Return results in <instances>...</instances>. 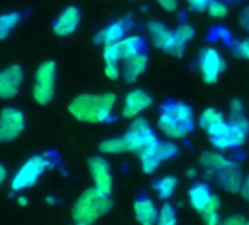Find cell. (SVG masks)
Returning a JSON list of instances; mask_svg holds the SVG:
<instances>
[{"mask_svg": "<svg viewBox=\"0 0 249 225\" xmlns=\"http://www.w3.org/2000/svg\"><path fill=\"white\" fill-rule=\"evenodd\" d=\"M212 196H213V193L210 192V187L206 183H196L188 192L190 204L198 214H201L206 209Z\"/></svg>", "mask_w": 249, "mask_h": 225, "instance_id": "44dd1931", "label": "cell"}, {"mask_svg": "<svg viewBox=\"0 0 249 225\" xmlns=\"http://www.w3.org/2000/svg\"><path fill=\"white\" fill-rule=\"evenodd\" d=\"M117 104V95L112 92L104 94H82L74 97L69 104V113L82 123H105L112 119Z\"/></svg>", "mask_w": 249, "mask_h": 225, "instance_id": "6da1fadb", "label": "cell"}, {"mask_svg": "<svg viewBox=\"0 0 249 225\" xmlns=\"http://www.w3.org/2000/svg\"><path fill=\"white\" fill-rule=\"evenodd\" d=\"M158 127L160 130V133L169 139H184L187 138L194 129L190 127L188 124L182 123L181 120H178L175 116H172L169 111L160 108V114L158 119Z\"/></svg>", "mask_w": 249, "mask_h": 225, "instance_id": "8fae6325", "label": "cell"}, {"mask_svg": "<svg viewBox=\"0 0 249 225\" xmlns=\"http://www.w3.org/2000/svg\"><path fill=\"white\" fill-rule=\"evenodd\" d=\"M80 23V10L76 6L66 7L53 25V31L58 37H69L71 35Z\"/></svg>", "mask_w": 249, "mask_h": 225, "instance_id": "9a60e30c", "label": "cell"}, {"mask_svg": "<svg viewBox=\"0 0 249 225\" xmlns=\"http://www.w3.org/2000/svg\"><path fill=\"white\" fill-rule=\"evenodd\" d=\"M147 63L149 59L147 56L142 51L127 60H124V66H123V78L125 82L128 83H134L139 81V78L146 72L147 69Z\"/></svg>", "mask_w": 249, "mask_h": 225, "instance_id": "ac0fdd59", "label": "cell"}, {"mask_svg": "<svg viewBox=\"0 0 249 225\" xmlns=\"http://www.w3.org/2000/svg\"><path fill=\"white\" fill-rule=\"evenodd\" d=\"M239 25L244 31L249 32V6L242 9V12L239 15Z\"/></svg>", "mask_w": 249, "mask_h": 225, "instance_id": "f35d334b", "label": "cell"}, {"mask_svg": "<svg viewBox=\"0 0 249 225\" xmlns=\"http://www.w3.org/2000/svg\"><path fill=\"white\" fill-rule=\"evenodd\" d=\"M104 73H105V76H107L108 79H111V81H117V79L123 75V72L120 70L118 63H105Z\"/></svg>", "mask_w": 249, "mask_h": 225, "instance_id": "e575fe53", "label": "cell"}, {"mask_svg": "<svg viewBox=\"0 0 249 225\" xmlns=\"http://www.w3.org/2000/svg\"><path fill=\"white\" fill-rule=\"evenodd\" d=\"M150 151L153 152V155H155L160 163H165V161H169V160H172V158L177 157V154H178V146H177L174 142H171V141H165V142L159 141L158 145H156L155 148H152Z\"/></svg>", "mask_w": 249, "mask_h": 225, "instance_id": "4316f807", "label": "cell"}, {"mask_svg": "<svg viewBox=\"0 0 249 225\" xmlns=\"http://www.w3.org/2000/svg\"><path fill=\"white\" fill-rule=\"evenodd\" d=\"M156 3L165 12H175L178 9V0H156Z\"/></svg>", "mask_w": 249, "mask_h": 225, "instance_id": "74e56055", "label": "cell"}, {"mask_svg": "<svg viewBox=\"0 0 249 225\" xmlns=\"http://www.w3.org/2000/svg\"><path fill=\"white\" fill-rule=\"evenodd\" d=\"M241 195H242L247 201H249V174H248V177L245 179V182H244V186H242Z\"/></svg>", "mask_w": 249, "mask_h": 225, "instance_id": "60d3db41", "label": "cell"}, {"mask_svg": "<svg viewBox=\"0 0 249 225\" xmlns=\"http://www.w3.org/2000/svg\"><path fill=\"white\" fill-rule=\"evenodd\" d=\"M220 208H222V201L217 195H213L209 205L206 206V209L200 214L203 223L207 225H216L219 224L220 220Z\"/></svg>", "mask_w": 249, "mask_h": 225, "instance_id": "d4e9b609", "label": "cell"}, {"mask_svg": "<svg viewBox=\"0 0 249 225\" xmlns=\"http://www.w3.org/2000/svg\"><path fill=\"white\" fill-rule=\"evenodd\" d=\"M102 47H104L102 57H104L105 63H118L121 60L118 42H108V44H105Z\"/></svg>", "mask_w": 249, "mask_h": 225, "instance_id": "d6a6232c", "label": "cell"}, {"mask_svg": "<svg viewBox=\"0 0 249 225\" xmlns=\"http://www.w3.org/2000/svg\"><path fill=\"white\" fill-rule=\"evenodd\" d=\"M178 223L177 211L171 204H165L159 209V217H158V224L159 225H174Z\"/></svg>", "mask_w": 249, "mask_h": 225, "instance_id": "4dcf8cb0", "label": "cell"}, {"mask_svg": "<svg viewBox=\"0 0 249 225\" xmlns=\"http://www.w3.org/2000/svg\"><path fill=\"white\" fill-rule=\"evenodd\" d=\"M125 141L128 145V151L140 155L142 152L150 151L159 142L149 122L143 117H136L130 123L125 132Z\"/></svg>", "mask_w": 249, "mask_h": 225, "instance_id": "5b68a950", "label": "cell"}, {"mask_svg": "<svg viewBox=\"0 0 249 225\" xmlns=\"http://www.w3.org/2000/svg\"><path fill=\"white\" fill-rule=\"evenodd\" d=\"M229 122L239 126V127H242L245 132L249 133V120L244 111H241V113H229Z\"/></svg>", "mask_w": 249, "mask_h": 225, "instance_id": "836d02e7", "label": "cell"}, {"mask_svg": "<svg viewBox=\"0 0 249 225\" xmlns=\"http://www.w3.org/2000/svg\"><path fill=\"white\" fill-rule=\"evenodd\" d=\"M23 82V70L19 64H10L0 73V97L1 100H12L18 95Z\"/></svg>", "mask_w": 249, "mask_h": 225, "instance_id": "30bf717a", "label": "cell"}, {"mask_svg": "<svg viewBox=\"0 0 249 225\" xmlns=\"http://www.w3.org/2000/svg\"><path fill=\"white\" fill-rule=\"evenodd\" d=\"M235 53H236L238 57L249 60V38L238 42V45L235 47Z\"/></svg>", "mask_w": 249, "mask_h": 225, "instance_id": "d590c367", "label": "cell"}, {"mask_svg": "<svg viewBox=\"0 0 249 225\" xmlns=\"http://www.w3.org/2000/svg\"><path fill=\"white\" fill-rule=\"evenodd\" d=\"M51 167L50 160L45 155H34L26 163L20 165V168L15 173L10 180L12 192H22L26 190L39 180V177Z\"/></svg>", "mask_w": 249, "mask_h": 225, "instance_id": "277c9868", "label": "cell"}, {"mask_svg": "<svg viewBox=\"0 0 249 225\" xmlns=\"http://www.w3.org/2000/svg\"><path fill=\"white\" fill-rule=\"evenodd\" d=\"M163 110L169 111L172 116H175L178 120H181L182 123L188 124L190 127L194 129L196 126V119H194V111L190 105L184 104V102H168L162 107Z\"/></svg>", "mask_w": 249, "mask_h": 225, "instance_id": "7402d4cb", "label": "cell"}, {"mask_svg": "<svg viewBox=\"0 0 249 225\" xmlns=\"http://www.w3.org/2000/svg\"><path fill=\"white\" fill-rule=\"evenodd\" d=\"M45 202H48V204H50V205H54V204H55V202H54V199H53V198H47V199H45Z\"/></svg>", "mask_w": 249, "mask_h": 225, "instance_id": "ee69618b", "label": "cell"}, {"mask_svg": "<svg viewBox=\"0 0 249 225\" xmlns=\"http://www.w3.org/2000/svg\"><path fill=\"white\" fill-rule=\"evenodd\" d=\"M112 208L109 196L99 193L95 187L85 190L71 208V220L77 225H90L107 215Z\"/></svg>", "mask_w": 249, "mask_h": 225, "instance_id": "7a4b0ae2", "label": "cell"}, {"mask_svg": "<svg viewBox=\"0 0 249 225\" xmlns=\"http://www.w3.org/2000/svg\"><path fill=\"white\" fill-rule=\"evenodd\" d=\"M118 47H120L121 60H127V59L142 53L143 40L139 35H125L123 40L118 41Z\"/></svg>", "mask_w": 249, "mask_h": 225, "instance_id": "603a6c76", "label": "cell"}, {"mask_svg": "<svg viewBox=\"0 0 249 225\" xmlns=\"http://www.w3.org/2000/svg\"><path fill=\"white\" fill-rule=\"evenodd\" d=\"M153 102V98L150 94H147L143 89H133L130 91L123 102V108H121V114L124 119L127 120H133L136 117H139L143 111H146Z\"/></svg>", "mask_w": 249, "mask_h": 225, "instance_id": "9c48e42d", "label": "cell"}, {"mask_svg": "<svg viewBox=\"0 0 249 225\" xmlns=\"http://www.w3.org/2000/svg\"><path fill=\"white\" fill-rule=\"evenodd\" d=\"M88 168L93 180V187L99 193L109 196L112 190V173L108 161L102 157H93L89 160Z\"/></svg>", "mask_w": 249, "mask_h": 225, "instance_id": "ba28073f", "label": "cell"}, {"mask_svg": "<svg viewBox=\"0 0 249 225\" xmlns=\"http://www.w3.org/2000/svg\"><path fill=\"white\" fill-rule=\"evenodd\" d=\"M223 224L245 225V224H249V220H247V218H245V217H242V215H233V217H229V218L223 220Z\"/></svg>", "mask_w": 249, "mask_h": 225, "instance_id": "ab89813d", "label": "cell"}, {"mask_svg": "<svg viewBox=\"0 0 249 225\" xmlns=\"http://www.w3.org/2000/svg\"><path fill=\"white\" fill-rule=\"evenodd\" d=\"M174 34H175V41H174V44H172V47H171V50H169L168 54L179 59V57L184 56L185 48H187V44L190 41H193V38L196 35V31H194V28L190 23H181L174 31Z\"/></svg>", "mask_w": 249, "mask_h": 225, "instance_id": "ffe728a7", "label": "cell"}, {"mask_svg": "<svg viewBox=\"0 0 249 225\" xmlns=\"http://www.w3.org/2000/svg\"><path fill=\"white\" fill-rule=\"evenodd\" d=\"M7 180V170L4 165H0V183L3 184Z\"/></svg>", "mask_w": 249, "mask_h": 225, "instance_id": "b9f144b4", "label": "cell"}, {"mask_svg": "<svg viewBox=\"0 0 249 225\" xmlns=\"http://www.w3.org/2000/svg\"><path fill=\"white\" fill-rule=\"evenodd\" d=\"M177 184H178V179L175 176H163L155 182L153 189L160 201H168L172 198V195L177 189Z\"/></svg>", "mask_w": 249, "mask_h": 225, "instance_id": "cb8c5ba5", "label": "cell"}, {"mask_svg": "<svg viewBox=\"0 0 249 225\" xmlns=\"http://www.w3.org/2000/svg\"><path fill=\"white\" fill-rule=\"evenodd\" d=\"M198 67H200V73H201L203 81L206 83L213 85L219 81V76L225 70L226 63H225V59L219 53L217 48L207 47L200 54Z\"/></svg>", "mask_w": 249, "mask_h": 225, "instance_id": "52a82bcc", "label": "cell"}, {"mask_svg": "<svg viewBox=\"0 0 249 225\" xmlns=\"http://www.w3.org/2000/svg\"><path fill=\"white\" fill-rule=\"evenodd\" d=\"M25 114L15 107H4L0 114V141L3 143L18 139L25 130Z\"/></svg>", "mask_w": 249, "mask_h": 225, "instance_id": "8992f818", "label": "cell"}, {"mask_svg": "<svg viewBox=\"0 0 249 225\" xmlns=\"http://www.w3.org/2000/svg\"><path fill=\"white\" fill-rule=\"evenodd\" d=\"M128 29H130V22L127 19H118V20L107 25L99 32H96L93 35L92 41L99 45H105L108 42H118L120 40H123L127 35Z\"/></svg>", "mask_w": 249, "mask_h": 225, "instance_id": "2e32d148", "label": "cell"}, {"mask_svg": "<svg viewBox=\"0 0 249 225\" xmlns=\"http://www.w3.org/2000/svg\"><path fill=\"white\" fill-rule=\"evenodd\" d=\"M22 15L19 12H7L0 16V38L6 40L7 35L18 26L20 22Z\"/></svg>", "mask_w": 249, "mask_h": 225, "instance_id": "83f0119b", "label": "cell"}, {"mask_svg": "<svg viewBox=\"0 0 249 225\" xmlns=\"http://www.w3.org/2000/svg\"><path fill=\"white\" fill-rule=\"evenodd\" d=\"M213 179L219 187H222L223 190H226L229 193H241L244 182H245L242 171L236 163H233L231 167H228L223 171H220L219 174H216Z\"/></svg>", "mask_w": 249, "mask_h": 225, "instance_id": "5bb4252c", "label": "cell"}, {"mask_svg": "<svg viewBox=\"0 0 249 225\" xmlns=\"http://www.w3.org/2000/svg\"><path fill=\"white\" fill-rule=\"evenodd\" d=\"M235 161L226 158L220 152H213V151H206L200 157V165L203 167L204 173L207 177H214L225 168L231 167Z\"/></svg>", "mask_w": 249, "mask_h": 225, "instance_id": "e0dca14e", "label": "cell"}, {"mask_svg": "<svg viewBox=\"0 0 249 225\" xmlns=\"http://www.w3.org/2000/svg\"><path fill=\"white\" fill-rule=\"evenodd\" d=\"M198 176V170L197 168H190V170H187V177L188 179H196Z\"/></svg>", "mask_w": 249, "mask_h": 225, "instance_id": "7bdbcfd3", "label": "cell"}, {"mask_svg": "<svg viewBox=\"0 0 249 225\" xmlns=\"http://www.w3.org/2000/svg\"><path fill=\"white\" fill-rule=\"evenodd\" d=\"M133 209H134V217H136L137 223H140L142 225L158 224L159 211L150 199H147V198L137 199L134 202Z\"/></svg>", "mask_w": 249, "mask_h": 225, "instance_id": "d6986e66", "label": "cell"}, {"mask_svg": "<svg viewBox=\"0 0 249 225\" xmlns=\"http://www.w3.org/2000/svg\"><path fill=\"white\" fill-rule=\"evenodd\" d=\"M187 3L196 12H204V10H207V7L212 3V0H187Z\"/></svg>", "mask_w": 249, "mask_h": 225, "instance_id": "8d00e7d4", "label": "cell"}, {"mask_svg": "<svg viewBox=\"0 0 249 225\" xmlns=\"http://www.w3.org/2000/svg\"><path fill=\"white\" fill-rule=\"evenodd\" d=\"M99 151L102 154H108V155H117V154L130 152L124 135L118 136V138H111V139H107V141L101 142L99 143Z\"/></svg>", "mask_w": 249, "mask_h": 225, "instance_id": "484cf974", "label": "cell"}, {"mask_svg": "<svg viewBox=\"0 0 249 225\" xmlns=\"http://www.w3.org/2000/svg\"><path fill=\"white\" fill-rule=\"evenodd\" d=\"M139 158H140V163H142V170H143V173H146V174H153V173L159 168V165L162 164V163L153 155L152 151L142 152V154L139 155Z\"/></svg>", "mask_w": 249, "mask_h": 225, "instance_id": "f546056e", "label": "cell"}, {"mask_svg": "<svg viewBox=\"0 0 249 225\" xmlns=\"http://www.w3.org/2000/svg\"><path fill=\"white\" fill-rule=\"evenodd\" d=\"M19 204L20 205H26V199L25 198H19Z\"/></svg>", "mask_w": 249, "mask_h": 225, "instance_id": "f6af8a7d", "label": "cell"}, {"mask_svg": "<svg viewBox=\"0 0 249 225\" xmlns=\"http://www.w3.org/2000/svg\"><path fill=\"white\" fill-rule=\"evenodd\" d=\"M247 136H248V132H245L242 127L229 122L228 130L222 136L210 139V141L216 149L228 151V149H236V148H241L242 145H245Z\"/></svg>", "mask_w": 249, "mask_h": 225, "instance_id": "4fadbf2b", "label": "cell"}, {"mask_svg": "<svg viewBox=\"0 0 249 225\" xmlns=\"http://www.w3.org/2000/svg\"><path fill=\"white\" fill-rule=\"evenodd\" d=\"M55 79H57V66L54 60L42 61L34 75L32 85V98L39 105H47L53 101L55 94Z\"/></svg>", "mask_w": 249, "mask_h": 225, "instance_id": "3957f363", "label": "cell"}, {"mask_svg": "<svg viewBox=\"0 0 249 225\" xmlns=\"http://www.w3.org/2000/svg\"><path fill=\"white\" fill-rule=\"evenodd\" d=\"M147 35L152 41V44L165 51V53H169L174 41H175V34L174 31H171L165 23H162L160 20H149L147 22Z\"/></svg>", "mask_w": 249, "mask_h": 225, "instance_id": "7c38bea8", "label": "cell"}, {"mask_svg": "<svg viewBox=\"0 0 249 225\" xmlns=\"http://www.w3.org/2000/svg\"><path fill=\"white\" fill-rule=\"evenodd\" d=\"M223 120H225V117H223L222 111H219L216 108H206L198 117V126L207 132L212 126H214Z\"/></svg>", "mask_w": 249, "mask_h": 225, "instance_id": "f1b7e54d", "label": "cell"}, {"mask_svg": "<svg viewBox=\"0 0 249 225\" xmlns=\"http://www.w3.org/2000/svg\"><path fill=\"white\" fill-rule=\"evenodd\" d=\"M207 13L214 19H223L229 13V7L222 0H212V3L207 7Z\"/></svg>", "mask_w": 249, "mask_h": 225, "instance_id": "1f68e13d", "label": "cell"}]
</instances>
